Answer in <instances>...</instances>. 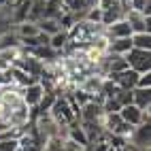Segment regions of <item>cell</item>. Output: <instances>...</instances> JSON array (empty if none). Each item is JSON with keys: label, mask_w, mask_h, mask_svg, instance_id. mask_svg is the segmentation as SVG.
I'll return each instance as SVG.
<instances>
[{"label": "cell", "mask_w": 151, "mask_h": 151, "mask_svg": "<svg viewBox=\"0 0 151 151\" xmlns=\"http://www.w3.org/2000/svg\"><path fill=\"white\" fill-rule=\"evenodd\" d=\"M0 122L6 128H24L30 122V106L24 102L22 89L4 85L0 92Z\"/></svg>", "instance_id": "1"}, {"label": "cell", "mask_w": 151, "mask_h": 151, "mask_svg": "<svg viewBox=\"0 0 151 151\" xmlns=\"http://www.w3.org/2000/svg\"><path fill=\"white\" fill-rule=\"evenodd\" d=\"M49 115H51L60 126H70L73 122L79 119V106L73 102V98L68 94H58L55 102L49 109Z\"/></svg>", "instance_id": "2"}, {"label": "cell", "mask_w": 151, "mask_h": 151, "mask_svg": "<svg viewBox=\"0 0 151 151\" xmlns=\"http://www.w3.org/2000/svg\"><path fill=\"white\" fill-rule=\"evenodd\" d=\"M124 58L128 62V68L136 70L138 75L149 73V70H151V51H143V49H134L132 47Z\"/></svg>", "instance_id": "3"}, {"label": "cell", "mask_w": 151, "mask_h": 151, "mask_svg": "<svg viewBox=\"0 0 151 151\" xmlns=\"http://www.w3.org/2000/svg\"><path fill=\"white\" fill-rule=\"evenodd\" d=\"M130 143L136 145L138 149H149L151 147V124L134 126L132 134H130Z\"/></svg>", "instance_id": "4"}, {"label": "cell", "mask_w": 151, "mask_h": 151, "mask_svg": "<svg viewBox=\"0 0 151 151\" xmlns=\"http://www.w3.org/2000/svg\"><path fill=\"white\" fill-rule=\"evenodd\" d=\"M124 19L130 24V28H132V34L134 32H149V15L130 9V11L124 13Z\"/></svg>", "instance_id": "5"}, {"label": "cell", "mask_w": 151, "mask_h": 151, "mask_svg": "<svg viewBox=\"0 0 151 151\" xmlns=\"http://www.w3.org/2000/svg\"><path fill=\"white\" fill-rule=\"evenodd\" d=\"M106 77L113 79L122 89H134L136 81H138V73L132 70V68H126V70H122V73H113V75H106Z\"/></svg>", "instance_id": "6"}, {"label": "cell", "mask_w": 151, "mask_h": 151, "mask_svg": "<svg viewBox=\"0 0 151 151\" xmlns=\"http://www.w3.org/2000/svg\"><path fill=\"white\" fill-rule=\"evenodd\" d=\"M43 94H45V89H43V85L38 83V81L30 83V85H26V87L22 89V98H24V102H26L30 109H34V106L38 104V100L43 98Z\"/></svg>", "instance_id": "7"}, {"label": "cell", "mask_w": 151, "mask_h": 151, "mask_svg": "<svg viewBox=\"0 0 151 151\" xmlns=\"http://www.w3.org/2000/svg\"><path fill=\"white\" fill-rule=\"evenodd\" d=\"M104 32H106L109 38H126V36H132V28H130V24L122 17V19H117L115 24L106 26Z\"/></svg>", "instance_id": "8"}, {"label": "cell", "mask_w": 151, "mask_h": 151, "mask_svg": "<svg viewBox=\"0 0 151 151\" xmlns=\"http://www.w3.org/2000/svg\"><path fill=\"white\" fill-rule=\"evenodd\" d=\"M119 117H122V122L130 124V126H138L143 124V111H140L136 104H126L119 109Z\"/></svg>", "instance_id": "9"}, {"label": "cell", "mask_w": 151, "mask_h": 151, "mask_svg": "<svg viewBox=\"0 0 151 151\" xmlns=\"http://www.w3.org/2000/svg\"><path fill=\"white\" fill-rule=\"evenodd\" d=\"M66 136L73 140L75 145H79V147H87V145H89V140H87V136H85V130L81 128L79 119H77V122H73V124L66 128Z\"/></svg>", "instance_id": "10"}, {"label": "cell", "mask_w": 151, "mask_h": 151, "mask_svg": "<svg viewBox=\"0 0 151 151\" xmlns=\"http://www.w3.org/2000/svg\"><path fill=\"white\" fill-rule=\"evenodd\" d=\"M130 49H132V41H130V36H126V38H111L106 51L115 55H126Z\"/></svg>", "instance_id": "11"}, {"label": "cell", "mask_w": 151, "mask_h": 151, "mask_svg": "<svg viewBox=\"0 0 151 151\" xmlns=\"http://www.w3.org/2000/svg\"><path fill=\"white\" fill-rule=\"evenodd\" d=\"M132 104H136L140 111L151 109V89L134 87V89H132Z\"/></svg>", "instance_id": "12"}, {"label": "cell", "mask_w": 151, "mask_h": 151, "mask_svg": "<svg viewBox=\"0 0 151 151\" xmlns=\"http://www.w3.org/2000/svg\"><path fill=\"white\" fill-rule=\"evenodd\" d=\"M49 47H51L53 51H58V53H64L66 47H68V32L66 30H60V32L49 36Z\"/></svg>", "instance_id": "13"}, {"label": "cell", "mask_w": 151, "mask_h": 151, "mask_svg": "<svg viewBox=\"0 0 151 151\" xmlns=\"http://www.w3.org/2000/svg\"><path fill=\"white\" fill-rule=\"evenodd\" d=\"M124 17V11L119 6H109V9H102V17H100V24H102V28L115 24L117 19Z\"/></svg>", "instance_id": "14"}, {"label": "cell", "mask_w": 151, "mask_h": 151, "mask_svg": "<svg viewBox=\"0 0 151 151\" xmlns=\"http://www.w3.org/2000/svg\"><path fill=\"white\" fill-rule=\"evenodd\" d=\"M15 32H17L19 38H28V36H36L41 30H38V24L26 19V22H22V24H15Z\"/></svg>", "instance_id": "15"}, {"label": "cell", "mask_w": 151, "mask_h": 151, "mask_svg": "<svg viewBox=\"0 0 151 151\" xmlns=\"http://www.w3.org/2000/svg\"><path fill=\"white\" fill-rule=\"evenodd\" d=\"M134 49H143V51H151V34L149 32H134L130 36Z\"/></svg>", "instance_id": "16"}, {"label": "cell", "mask_w": 151, "mask_h": 151, "mask_svg": "<svg viewBox=\"0 0 151 151\" xmlns=\"http://www.w3.org/2000/svg\"><path fill=\"white\" fill-rule=\"evenodd\" d=\"M38 30L41 32H45V34H55V32H60V24H58V19H53V17H43V19H38Z\"/></svg>", "instance_id": "17"}, {"label": "cell", "mask_w": 151, "mask_h": 151, "mask_svg": "<svg viewBox=\"0 0 151 151\" xmlns=\"http://www.w3.org/2000/svg\"><path fill=\"white\" fill-rule=\"evenodd\" d=\"M43 11H45V0H32L30 4V11H28V22H38L43 19Z\"/></svg>", "instance_id": "18"}, {"label": "cell", "mask_w": 151, "mask_h": 151, "mask_svg": "<svg viewBox=\"0 0 151 151\" xmlns=\"http://www.w3.org/2000/svg\"><path fill=\"white\" fill-rule=\"evenodd\" d=\"M19 45V36L15 32V26L11 30H6V32L0 36V49H9V47H17Z\"/></svg>", "instance_id": "19"}, {"label": "cell", "mask_w": 151, "mask_h": 151, "mask_svg": "<svg viewBox=\"0 0 151 151\" xmlns=\"http://www.w3.org/2000/svg\"><path fill=\"white\" fill-rule=\"evenodd\" d=\"M43 151H68V149L64 147V138H49Z\"/></svg>", "instance_id": "20"}, {"label": "cell", "mask_w": 151, "mask_h": 151, "mask_svg": "<svg viewBox=\"0 0 151 151\" xmlns=\"http://www.w3.org/2000/svg\"><path fill=\"white\" fill-rule=\"evenodd\" d=\"M115 100L122 106H126V104H132V89H119L117 92V96H115Z\"/></svg>", "instance_id": "21"}, {"label": "cell", "mask_w": 151, "mask_h": 151, "mask_svg": "<svg viewBox=\"0 0 151 151\" xmlns=\"http://www.w3.org/2000/svg\"><path fill=\"white\" fill-rule=\"evenodd\" d=\"M17 138H0V151H17Z\"/></svg>", "instance_id": "22"}, {"label": "cell", "mask_w": 151, "mask_h": 151, "mask_svg": "<svg viewBox=\"0 0 151 151\" xmlns=\"http://www.w3.org/2000/svg\"><path fill=\"white\" fill-rule=\"evenodd\" d=\"M136 87H143V89H151V70H149V73H143V75H138Z\"/></svg>", "instance_id": "23"}, {"label": "cell", "mask_w": 151, "mask_h": 151, "mask_svg": "<svg viewBox=\"0 0 151 151\" xmlns=\"http://www.w3.org/2000/svg\"><path fill=\"white\" fill-rule=\"evenodd\" d=\"M100 9H109V6H119V0H100L98 2Z\"/></svg>", "instance_id": "24"}, {"label": "cell", "mask_w": 151, "mask_h": 151, "mask_svg": "<svg viewBox=\"0 0 151 151\" xmlns=\"http://www.w3.org/2000/svg\"><path fill=\"white\" fill-rule=\"evenodd\" d=\"M117 151H143V149H138L136 145H132V143H130V140H128V143H126L124 147H119Z\"/></svg>", "instance_id": "25"}, {"label": "cell", "mask_w": 151, "mask_h": 151, "mask_svg": "<svg viewBox=\"0 0 151 151\" xmlns=\"http://www.w3.org/2000/svg\"><path fill=\"white\" fill-rule=\"evenodd\" d=\"M0 85H6V68L0 66Z\"/></svg>", "instance_id": "26"}, {"label": "cell", "mask_w": 151, "mask_h": 151, "mask_svg": "<svg viewBox=\"0 0 151 151\" xmlns=\"http://www.w3.org/2000/svg\"><path fill=\"white\" fill-rule=\"evenodd\" d=\"M98 2H100V0H85L87 9H94V6H98Z\"/></svg>", "instance_id": "27"}, {"label": "cell", "mask_w": 151, "mask_h": 151, "mask_svg": "<svg viewBox=\"0 0 151 151\" xmlns=\"http://www.w3.org/2000/svg\"><path fill=\"white\" fill-rule=\"evenodd\" d=\"M75 151H87V149H83V147H79V149H75Z\"/></svg>", "instance_id": "28"}, {"label": "cell", "mask_w": 151, "mask_h": 151, "mask_svg": "<svg viewBox=\"0 0 151 151\" xmlns=\"http://www.w3.org/2000/svg\"><path fill=\"white\" fill-rule=\"evenodd\" d=\"M2 87H4V85H0V92H2Z\"/></svg>", "instance_id": "29"}]
</instances>
